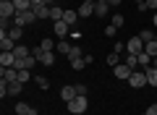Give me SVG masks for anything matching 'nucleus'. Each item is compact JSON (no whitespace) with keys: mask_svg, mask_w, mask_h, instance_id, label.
<instances>
[{"mask_svg":"<svg viewBox=\"0 0 157 115\" xmlns=\"http://www.w3.org/2000/svg\"><path fill=\"white\" fill-rule=\"evenodd\" d=\"M86 107H89V99L81 97V94H78L76 99H71V102H68V113H71V115H84Z\"/></svg>","mask_w":157,"mask_h":115,"instance_id":"1","label":"nucleus"},{"mask_svg":"<svg viewBox=\"0 0 157 115\" xmlns=\"http://www.w3.org/2000/svg\"><path fill=\"white\" fill-rule=\"evenodd\" d=\"M32 55L37 58V63H42V66H47V68L55 63V52H47V50H42V47H32Z\"/></svg>","mask_w":157,"mask_h":115,"instance_id":"2","label":"nucleus"},{"mask_svg":"<svg viewBox=\"0 0 157 115\" xmlns=\"http://www.w3.org/2000/svg\"><path fill=\"white\" fill-rule=\"evenodd\" d=\"M34 21H37V13H34V11H18L16 18H13L16 26H32Z\"/></svg>","mask_w":157,"mask_h":115,"instance_id":"3","label":"nucleus"},{"mask_svg":"<svg viewBox=\"0 0 157 115\" xmlns=\"http://www.w3.org/2000/svg\"><path fill=\"white\" fill-rule=\"evenodd\" d=\"M128 84H131V89H141V86H147V71H131V79H128Z\"/></svg>","mask_w":157,"mask_h":115,"instance_id":"4","label":"nucleus"},{"mask_svg":"<svg viewBox=\"0 0 157 115\" xmlns=\"http://www.w3.org/2000/svg\"><path fill=\"white\" fill-rule=\"evenodd\" d=\"M126 50H128L131 55H139V52H144V39L136 34V37H131L128 42H126Z\"/></svg>","mask_w":157,"mask_h":115,"instance_id":"5","label":"nucleus"},{"mask_svg":"<svg viewBox=\"0 0 157 115\" xmlns=\"http://www.w3.org/2000/svg\"><path fill=\"white\" fill-rule=\"evenodd\" d=\"M13 47H16V42L8 37V29H3V32H0V50H3V52H13Z\"/></svg>","mask_w":157,"mask_h":115,"instance_id":"6","label":"nucleus"},{"mask_svg":"<svg viewBox=\"0 0 157 115\" xmlns=\"http://www.w3.org/2000/svg\"><path fill=\"white\" fill-rule=\"evenodd\" d=\"M89 16H94V0H84L78 6V18H89Z\"/></svg>","mask_w":157,"mask_h":115,"instance_id":"7","label":"nucleus"},{"mask_svg":"<svg viewBox=\"0 0 157 115\" xmlns=\"http://www.w3.org/2000/svg\"><path fill=\"white\" fill-rule=\"evenodd\" d=\"M113 73H115V79H126V81L131 79V68L126 66V63H118V66L113 68Z\"/></svg>","mask_w":157,"mask_h":115,"instance_id":"8","label":"nucleus"},{"mask_svg":"<svg viewBox=\"0 0 157 115\" xmlns=\"http://www.w3.org/2000/svg\"><path fill=\"white\" fill-rule=\"evenodd\" d=\"M68 29H71V26H68L66 21H55V24H52V32H55V37H60V39L68 37Z\"/></svg>","mask_w":157,"mask_h":115,"instance_id":"9","label":"nucleus"},{"mask_svg":"<svg viewBox=\"0 0 157 115\" xmlns=\"http://www.w3.org/2000/svg\"><path fill=\"white\" fill-rule=\"evenodd\" d=\"M0 66L3 68H13L16 66V55L13 52H0Z\"/></svg>","mask_w":157,"mask_h":115,"instance_id":"10","label":"nucleus"},{"mask_svg":"<svg viewBox=\"0 0 157 115\" xmlns=\"http://www.w3.org/2000/svg\"><path fill=\"white\" fill-rule=\"evenodd\" d=\"M76 97H78L76 86H63V89H60V99H66V105L71 102V99H76Z\"/></svg>","mask_w":157,"mask_h":115,"instance_id":"11","label":"nucleus"},{"mask_svg":"<svg viewBox=\"0 0 157 115\" xmlns=\"http://www.w3.org/2000/svg\"><path fill=\"white\" fill-rule=\"evenodd\" d=\"M16 115H37V107H32L26 102H16Z\"/></svg>","mask_w":157,"mask_h":115,"instance_id":"12","label":"nucleus"},{"mask_svg":"<svg viewBox=\"0 0 157 115\" xmlns=\"http://www.w3.org/2000/svg\"><path fill=\"white\" fill-rule=\"evenodd\" d=\"M63 21L68 24V26H76V21H78V11H71V8H66V13H63Z\"/></svg>","mask_w":157,"mask_h":115,"instance_id":"13","label":"nucleus"},{"mask_svg":"<svg viewBox=\"0 0 157 115\" xmlns=\"http://www.w3.org/2000/svg\"><path fill=\"white\" fill-rule=\"evenodd\" d=\"M63 13H66V8H60L55 3V6H50V21L55 24V21H63Z\"/></svg>","mask_w":157,"mask_h":115,"instance_id":"14","label":"nucleus"},{"mask_svg":"<svg viewBox=\"0 0 157 115\" xmlns=\"http://www.w3.org/2000/svg\"><path fill=\"white\" fill-rule=\"evenodd\" d=\"M0 79H3V81H18V71L16 68H3V71H0Z\"/></svg>","mask_w":157,"mask_h":115,"instance_id":"15","label":"nucleus"},{"mask_svg":"<svg viewBox=\"0 0 157 115\" xmlns=\"http://www.w3.org/2000/svg\"><path fill=\"white\" fill-rule=\"evenodd\" d=\"M21 89H24L21 81H8V97H18V94H21Z\"/></svg>","mask_w":157,"mask_h":115,"instance_id":"16","label":"nucleus"},{"mask_svg":"<svg viewBox=\"0 0 157 115\" xmlns=\"http://www.w3.org/2000/svg\"><path fill=\"white\" fill-rule=\"evenodd\" d=\"M110 13V3H94V16H107Z\"/></svg>","mask_w":157,"mask_h":115,"instance_id":"17","label":"nucleus"},{"mask_svg":"<svg viewBox=\"0 0 157 115\" xmlns=\"http://www.w3.org/2000/svg\"><path fill=\"white\" fill-rule=\"evenodd\" d=\"M71 47H73V44H68V39H58V47H55V52L68 55V52H71Z\"/></svg>","mask_w":157,"mask_h":115,"instance_id":"18","label":"nucleus"},{"mask_svg":"<svg viewBox=\"0 0 157 115\" xmlns=\"http://www.w3.org/2000/svg\"><path fill=\"white\" fill-rule=\"evenodd\" d=\"M21 34H24V26H16V24H13V26L8 29V37H11L13 42H18V39H21Z\"/></svg>","mask_w":157,"mask_h":115,"instance_id":"19","label":"nucleus"},{"mask_svg":"<svg viewBox=\"0 0 157 115\" xmlns=\"http://www.w3.org/2000/svg\"><path fill=\"white\" fill-rule=\"evenodd\" d=\"M123 63H126V66H128L131 68V71H136V68H139V58H136V55H126V58H123Z\"/></svg>","mask_w":157,"mask_h":115,"instance_id":"20","label":"nucleus"},{"mask_svg":"<svg viewBox=\"0 0 157 115\" xmlns=\"http://www.w3.org/2000/svg\"><path fill=\"white\" fill-rule=\"evenodd\" d=\"M39 47H42V50H47V52H55L58 42H52L50 37H45V39H42V42H39Z\"/></svg>","mask_w":157,"mask_h":115,"instance_id":"21","label":"nucleus"},{"mask_svg":"<svg viewBox=\"0 0 157 115\" xmlns=\"http://www.w3.org/2000/svg\"><path fill=\"white\" fill-rule=\"evenodd\" d=\"M13 55H16V58H29V55H32V50L24 47V44H16V47H13Z\"/></svg>","mask_w":157,"mask_h":115,"instance_id":"22","label":"nucleus"},{"mask_svg":"<svg viewBox=\"0 0 157 115\" xmlns=\"http://www.w3.org/2000/svg\"><path fill=\"white\" fill-rule=\"evenodd\" d=\"M136 58H139V66L144 68V71H147V68L152 66V55H147V52H139V55H136Z\"/></svg>","mask_w":157,"mask_h":115,"instance_id":"23","label":"nucleus"},{"mask_svg":"<svg viewBox=\"0 0 157 115\" xmlns=\"http://www.w3.org/2000/svg\"><path fill=\"white\" fill-rule=\"evenodd\" d=\"M144 52H147V55H152V60H155V58H157V39H152V42H147V44H144Z\"/></svg>","mask_w":157,"mask_h":115,"instance_id":"24","label":"nucleus"},{"mask_svg":"<svg viewBox=\"0 0 157 115\" xmlns=\"http://www.w3.org/2000/svg\"><path fill=\"white\" fill-rule=\"evenodd\" d=\"M147 84H149V86H157V68H147Z\"/></svg>","mask_w":157,"mask_h":115,"instance_id":"25","label":"nucleus"},{"mask_svg":"<svg viewBox=\"0 0 157 115\" xmlns=\"http://www.w3.org/2000/svg\"><path fill=\"white\" fill-rule=\"evenodd\" d=\"M16 11H32V0H13Z\"/></svg>","mask_w":157,"mask_h":115,"instance_id":"26","label":"nucleus"},{"mask_svg":"<svg viewBox=\"0 0 157 115\" xmlns=\"http://www.w3.org/2000/svg\"><path fill=\"white\" fill-rule=\"evenodd\" d=\"M76 58H84V52H81V47H78V44H73L71 52H68V60H76Z\"/></svg>","mask_w":157,"mask_h":115,"instance_id":"27","label":"nucleus"},{"mask_svg":"<svg viewBox=\"0 0 157 115\" xmlns=\"http://www.w3.org/2000/svg\"><path fill=\"white\" fill-rule=\"evenodd\" d=\"M110 24H113V26H115V29H121V26H123V24H126V18L121 16V13H113V18H110Z\"/></svg>","mask_w":157,"mask_h":115,"instance_id":"28","label":"nucleus"},{"mask_svg":"<svg viewBox=\"0 0 157 115\" xmlns=\"http://www.w3.org/2000/svg\"><path fill=\"white\" fill-rule=\"evenodd\" d=\"M71 68H73V71H81V68H86V58H76V60H71Z\"/></svg>","mask_w":157,"mask_h":115,"instance_id":"29","label":"nucleus"},{"mask_svg":"<svg viewBox=\"0 0 157 115\" xmlns=\"http://www.w3.org/2000/svg\"><path fill=\"white\" fill-rule=\"evenodd\" d=\"M118 63H121V55H118V52H110V55H107V66H110V68H115Z\"/></svg>","mask_w":157,"mask_h":115,"instance_id":"30","label":"nucleus"},{"mask_svg":"<svg viewBox=\"0 0 157 115\" xmlns=\"http://www.w3.org/2000/svg\"><path fill=\"white\" fill-rule=\"evenodd\" d=\"M139 11H157V0H144V6H139Z\"/></svg>","mask_w":157,"mask_h":115,"instance_id":"31","label":"nucleus"},{"mask_svg":"<svg viewBox=\"0 0 157 115\" xmlns=\"http://www.w3.org/2000/svg\"><path fill=\"white\" fill-rule=\"evenodd\" d=\"M34 81H37V86H39V89H50V81H47L45 76H34Z\"/></svg>","mask_w":157,"mask_h":115,"instance_id":"32","label":"nucleus"},{"mask_svg":"<svg viewBox=\"0 0 157 115\" xmlns=\"http://www.w3.org/2000/svg\"><path fill=\"white\" fill-rule=\"evenodd\" d=\"M139 37L144 39V44H147V42H152V39H155V34H152V29H144V32H139Z\"/></svg>","mask_w":157,"mask_h":115,"instance_id":"33","label":"nucleus"},{"mask_svg":"<svg viewBox=\"0 0 157 115\" xmlns=\"http://www.w3.org/2000/svg\"><path fill=\"white\" fill-rule=\"evenodd\" d=\"M29 79H32V71H29V68H26V71H18V81H21V84H26Z\"/></svg>","mask_w":157,"mask_h":115,"instance_id":"34","label":"nucleus"},{"mask_svg":"<svg viewBox=\"0 0 157 115\" xmlns=\"http://www.w3.org/2000/svg\"><path fill=\"white\" fill-rule=\"evenodd\" d=\"M115 34H118V29H115V26H113V24H110V26L105 29V37H115Z\"/></svg>","mask_w":157,"mask_h":115,"instance_id":"35","label":"nucleus"},{"mask_svg":"<svg viewBox=\"0 0 157 115\" xmlns=\"http://www.w3.org/2000/svg\"><path fill=\"white\" fill-rule=\"evenodd\" d=\"M144 115H157V102H155V105H149V107L144 110Z\"/></svg>","mask_w":157,"mask_h":115,"instance_id":"36","label":"nucleus"},{"mask_svg":"<svg viewBox=\"0 0 157 115\" xmlns=\"http://www.w3.org/2000/svg\"><path fill=\"white\" fill-rule=\"evenodd\" d=\"M123 50H126V44H123V42H115V47H113V52H118V55H121Z\"/></svg>","mask_w":157,"mask_h":115,"instance_id":"37","label":"nucleus"},{"mask_svg":"<svg viewBox=\"0 0 157 115\" xmlns=\"http://www.w3.org/2000/svg\"><path fill=\"white\" fill-rule=\"evenodd\" d=\"M76 92L81 94V97H86V84H76Z\"/></svg>","mask_w":157,"mask_h":115,"instance_id":"38","label":"nucleus"},{"mask_svg":"<svg viewBox=\"0 0 157 115\" xmlns=\"http://www.w3.org/2000/svg\"><path fill=\"white\" fill-rule=\"evenodd\" d=\"M81 37H84V34L78 32V29H71V39H81Z\"/></svg>","mask_w":157,"mask_h":115,"instance_id":"39","label":"nucleus"},{"mask_svg":"<svg viewBox=\"0 0 157 115\" xmlns=\"http://www.w3.org/2000/svg\"><path fill=\"white\" fill-rule=\"evenodd\" d=\"M110 6H113V8H118V6H121V0H110Z\"/></svg>","mask_w":157,"mask_h":115,"instance_id":"40","label":"nucleus"},{"mask_svg":"<svg viewBox=\"0 0 157 115\" xmlns=\"http://www.w3.org/2000/svg\"><path fill=\"white\" fill-rule=\"evenodd\" d=\"M152 24H155V26H157V11L152 13Z\"/></svg>","mask_w":157,"mask_h":115,"instance_id":"41","label":"nucleus"},{"mask_svg":"<svg viewBox=\"0 0 157 115\" xmlns=\"http://www.w3.org/2000/svg\"><path fill=\"white\" fill-rule=\"evenodd\" d=\"M42 3H45V6H55V0H42Z\"/></svg>","mask_w":157,"mask_h":115,"instance_id":"42","label":"nucleus"},{"mask_svg":"<svg viewBox=\"0 0 157 115\" xmlns=\"http://www.w3.org/2000/svg\"><path fill=\"white\" fill-rule=\"evenodd\" d=\"M152 68H157V58H155V60H152Z\"/></svg>","mask_w":157,"mask_h":115,"instance_id":"43","label":"nucleus"},{"mask_svg":"<svg viewBox=\"0 0 157 115\" xmlns=\"http://www.w3.org/2000/svg\"><path fill=\"white\" fill-rule=\"evenodd\" d=\"M94 3H110V0H94Z\"/></svg>","mask_w":157,"mask_h":115,"instance_id":"44","label":"nucleus"},{"mask_svg":"<svg viewBox=\"0 0 157 115\" xmlns=\"http://www.w3.org/2000/svg\"><path fill=\"white\" fill-rule=\"evenodd\" d=\"M3 3H13V0H3Z\"/></svg>","mask_w":157,"mask_h":115,"instance_id":"45","label":"nucleus"},{"mask_svg":"<svg viewBox=\"0 0 157 115\" xmlns=\"http://www.w3.org/2000/svg\"><path fill=\"white\" fill-rule=\"evenodd\" d=\"M155 39H157V34H155Z\"/></svg>","mask_w":157,"mask_h":115,"instance_id":"46","label":"nucleus"}]
</instances>
